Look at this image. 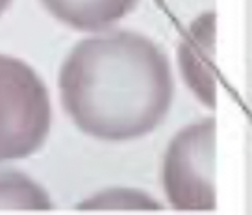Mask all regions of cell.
Instances as JSON below:
<instances>
[{"mask_svg":"<svg viewBox=\"0 0 252 215\" xmlns=\"http://www.w3.org/2000/svg\"><path fill=\"white\" fill-rule=\"evenodd\" d=\"M58 88L74 126L108 143L154 132L174 98L167 54L150 37L128 30L76 43L60 69Z\"/></svg>","mask_w":252,"mask_h":215,"instance_id":"1","label":"cell"},{"mask_svg":"<svg viewBox=\"0 0 252 215\" xmlns=\"http://www.w3.org/2000/svg\"><path fill=\"white\" fill-rule=\"evenodd\" d=\"M50 126L52 104L45 82L26 61L0 54V161L35 154Z\"/></svg>","mask_w":252,"mask_h":215,"instance_id":"2","label":"cell"},{"mask_svg":"<svg viewBox=\"0 0 252 215\" xmlns=\"http://www.w3.org/2000/svg\"><path fill=\"white\" fill-rule=\"evenodd\" d=\"M215 119L206 117L182 128L163 156L161 184L178 212L215 210Z\"/></svg>","mask_w":252,"mask_h":215,"instance_id":"3","label":"cell"},{"mask_svg":"<svg viewBox=\"0 0 252 215\" xmlns=\"http://www.w3.org/2000/svg\"><path fill=\"white\" fill-rule=\"evenodd\" d=\"M178 67L182 78L208 110L217 106L215 71V13L206 11L189 24L178 45Z\"/></svg>","mask_w":252,"mask_h":215,"instance_id":"4","label":"cell"},{"mask_svg":"<svg viewBox=\"0 0 252 215\" xmlns=\"http://www.w3.org/2000/svg\"><path fill=\"white\" fill-rule=\"evenodd\" d=\"M139 0H41L50 15L80 32H100L119 23Z\"/></svg>","mask_w":252,"mask_h":215,"instance_id":"5","label":"cell"},{"mask_svg":"<svg viewBox=\"0 0 252 215\" xmlns=\"http://www.w3.org/2000/svg\"><path fill=\"white\" fill-rule=\"evenodd\" d=\"M52 200L33 178L15 169H0V212H48Z\"/></svg>","mask_w":252,"mask_h":215,"instance_id":"6","label":"cell"},{"mask_svg":"<svg viewBox=\"0 0 252 215\" xmlns=\"http://www.w3.org/2000/svg\"><path fill=\"white\" fill-rule=\"evenodd\" d=\"M78 210H98V212H149L161 210V204L147 191L134 187H108L94 193L84 202H80Z\"/></svg>","mask_w":252,"mask_h":215,"instance_id":"7","label":"cell"},{"mask_svg":"<svg viewBox=\"0 0 252 215\" xmlns=\"http://www.w3.org/2000/svg\"><path fill=\"white\" fill-rule=\"evenodd\" d=\"M9 4H11V0H0V15H2V13L8 9Z\"/></svg>","mask_w":252,"mask_h":215,"instance_id":"8","label":"cell"}]
</instances>
